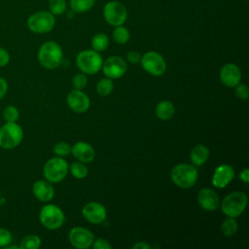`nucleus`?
I'll list each match as a JSON object with an SVG mask.
<instances>
[{
	"label": "nucleus",
	"mask_w": 249,
	"mask_h": 249,
	"mask_svg": "<svg viewBox=\"0 0 249 249\" xmlns=\"http://www.w3.org/2000/svg\"><path fill=\"white\" fill-rule=\"evenodd\" d=\"M92 246L94 249H111L112 245L106 238H97L96 240H93Z\"/></svg>",
	"instance_id": "f704fd0d"
},
{
	"label": "nucleus",
	"mask_w": 249,
	"mask_h": 249,
	"mask_svg": "<svg viewBox=\"0 0 249 249\" xmlns=\"http://www.w3.org/2000/svg\"><path fill=\"white\" fill-rule=\"evenodd\" d=\"M234 177V169L231 165L223 163L220 164L216 169L214 170L213 176H212V184L214 187L223 189L227 185L231 183V181Z\"/></svg>",
	"instance_id": "dca6fc26"
},
{
	"label": "nucleus",
	"mask_w": 249,
	"mask_h": 249,
	"mask_svg": "<svg viewBox=\"0 0 249 249\" xmlns=\"http://www.w3.org/2000/svg\"><path fill=\"white\" fill-rule=\"evenodd\" d=\"M37 57L39 63L44 68L54 69L61 64L63 52L56 42L47 41L39 48Z\"/></svg>",
	"instance_id": "f257e3e1"
},
{
	"label": "nucleus",
	"mask_w": 249,
	"mask_h": 249,
	"mask_svg": "<svg viewBox=\"0 0 249 249\" xmlns=\"http://www.w3.org/2000/svg\"><path fill=\"white\" fill-rule=\"evenodd\" d=\"M68 107L76 113H84L89 110L90 100L89 96L81 89H72L69 91L66 97Z\"/></svg>",
	"instance_id": "4468645a"
},
{
	"label": "nucleus",
	"mask_w": 249,
	"mask_h": 249,
	"mask_svg": "<svg viewBox=\"0 0 249 249\" xmlns=\"http://www.w3.org/2000/svg\"><path fill=\"white\" fill-rule=\"evenodd\" d=\"M102 70L104 75L110 79H119L126 72L127 65L124 59L118 55L108 57L102 63Z\"/></svg>",
	"instance_id": "f8f14e48"
},
{
	"label": "nucleus",
	"mask_w": 249,
	"mask_h": 249,
	"mask_svg": "<svg viewBox=\"0 0 249 249\" xmlns=\"http://www.w3.org/2000/svg\"><path fill=\"white\" fill-rule=\"evenodd\" d=\"M23 139V130L17 123H5L0 127V147L5 150L17 148Z\"/></svg>",
	"instance_id": "20e7f679"
},
{
	"label": "nucleus",
	"mask_w": 249,
	"mask_h": 249,
	"mask_svg": "<svg viewBox=\"0 0 249 249\" xmlns=\"http://www.w3.org/2000/svg\"><path fill=\"white\" fill-rule=\"evenodd\" d=\"M40 223L48 230L59 229L65 220V216L60 207L54 204L44 205L39 212Z\"/></svg>",
	"instance_id": "0eeeda50"
},
{
	"label": "nucleus",
	"mask_w": 249,
	"mask_h": 249,
	"mask_svg": "<svg viewBox=\"0 0 249 249\" xmlns=\"http://www.w3.org/2000/svg\"><path fill=\"white\" fill-rule=\"evenodd\" d=\"M53 153L57 156V157H66L68 156L70 153H71V146L67 143V142H64V141H60V142H57L54 146H53Z\"/></svg>",
	"instance_id": "7c9ffc66"
},
{
	"label": "nucleus",
	"mask_w": 249,
	"mask_h": 249,
	"mask_svg": "<svg viewBox=\"0 0 249 249\" xmlns=\"http://www.w3.org/2000/svg\"><path fill=\"white\" fill-rule=\"evenodd\" d=\"M72 85L76 89H84L88 85V78L84 73H78L74 75L72 79Z\"/></svg>",
	"instance_id": "2f4dec72"
},
{
	"label": "nucleus",
	"mask_w": 249,
	"mask_h": 249,
	"mask_svg": "<svg viewBox=\"0 0 249 249\" xmlns=\"http://www.w3.org/2000/svg\"><path fill=\"white\" fill-rule=\"evenodd\" d=\"M109 46L108 36L104 33H97L91 39V47L95 52H103Z\"/></svg>",
	"instance_id": "4be33fe9"
},
{
	"label": "nucleus",
	"mask_w": 249,
	"mask_h": 249,
	"mask_svg": "<svg viewBox=\"0 0 249 249\" xmlns=\"http://www.w3.org/2000/svg\"><path fill=\"white\" fill-rule=\"evenodd\" d=\"M68 239L72 246L78 249H87L92 245V232L83 227H74L68 233Z\"/></svg>",
	"instance_id": "9b49d317"
},
{
	"label": "nucleus",
	"mask_w": 249,
	"mask_h": 249,
	"mask_svg": "<svg viewBox=\"0 0 249 249\" xmlns=\"http://www.w3.org/2000/svg\"><path fill=\"white\" fill-rule=\"evenodd\" d=\"M33 196L42 202H49L54 196V189L51 182L47 180H38L32 186Z\"/></svg>",
	"instance_id": "a211bd4d"
},
{
	"label": "nucleus",
	"mask_w": 249,
	"mask_h": 249,
	"mask_svg": "<svg viewBox=\"0 0 249 249\" xmlns=\"http://www.w3.org/2000/svg\"><path fill=\"white\" fill-rule=\"evenodd\" d=\"M220 80L228 88H234L241 80V71L234 63H227L220 70Z\"/></svg>",
	"instance_id": "2eb2a0df"
},
{
	"label": "nucleus",
	"mask_w": 249,
	"mask_h": 249,
	"mask_svg": "<svg viewBox=\"0 0 249 249\" xmlns=\"http://www.w3.org/2000/svg\"><path fill=\"white\" fill-rule=\"evenodd\" d=\"M102 57L93 50H86L82 51L78 53L76 57V64L78 68L84 73L88 75H93L99 72L102 67Z\"/></svg>",
	"instance_id": "423d86ee"
},
{
	"label": "nucleus",
	"mask_w": 249,
	"mask_h": 249,
	"mask_svg": "<svg viewBox=\"0 0 249 249\" xmlns=\"http://www.w3.org/2000/svg\"><path fill=\"white\" fill-rule=\"evenodd\" d=\"M209 158V149L203 145V144H198L195 146L190 155V159L192 163L195 166H198L203 164Z\"/></svg>",
	"instance_id": "aec40b11"
},
{
	"label": "nucleus",
	"mask_w": 249,
	"mask_h": 249,
	"mask_svg": "<svg viewBox=\"0 0 249 249\" xmlns=\"http://www.w3.org/2000/svg\"><path fill=\"white\" fill-rule=\"evenodd\" d=\"M8 88V82L3 77H0V100L6 95Z\"/></svg>",
	"instance_id": "4c0bfd02"
},
{
	"label": "nucleus",
	"mask_w": 249,
	"mask_h": 249,
	"mask_svg": "<svg viewBox=\"0 0 249 249\" xmlns=\"http://www.w3.org/2000/svg\"><path fill=\"white\" fill-rule=\"evenodd\" d=\"M71 153L75 159L84 163L90 162L95 157V151L93 147L84 141H79L71 147Z\"/></svg>",
	"instance_id": "6ab92c4d"
},
{
	"label": "nucleus",
	"mask_w": 249,
	"mask_h": 249,
	"mask_svg": "<svg viewBox=\"0 0 249 249\" xmlns=\"http://www.w3.org/2000/svg\"><path fill=\"white\" fill-rule=\"evenodd\" d=\"M132 248L133 249H150L151 246L145 241H138L132 245Z\"/></svg>",
	"instance_id": "ea45409f"
},
{
	"label": "nucleus",
	"mask_w": 249,
	"mask_h": 249,
	"mask_svg": "<svg viewBox=\"0 0 249 249\" xmlns=\"http://www.w3.org/2000/svg\"><path fill=\"white\" fill-rule=\"evenodd\" d=\"M172 182L181 189H190L197 181L198 173L194 164L179 163L175 165L170 173Z\"/></svg>",
	"instance_id": "f03ea898"
},
{
	"label": "nucleus",
	"mask_w": 249,
	"mask_h": 249,
	"mask_svg": "<svg viewBox=\"0 0 249 249\" xmlns=\"http://www.w3.org/2000/svg\"><path fill=\"white\" fill-rule=\"evenodd\" d=\"M141 54L139 52L137 51H130L126 53V59L128 62L133 63V64H137L140 62L141 60Z\"/></svg>",
	"instance_id": "c9c22d12"
},
{
	"label": "nucleus",
	"mask_w": 249,
	"mask_h": 249,
	"mask_svg": "<svg viewBox=\"0 0 249 249\" xmlns=\"http://www.w3.org/2000/svg\"><path fill=\"white\" fill-rule=\"evenodd\" d=\"M69 165L61 157H54L46 161L43 167L45 179L51 183H59L67 175Z\"/></svg>",
	"instance_id": "39448f33"
},
{
	"label": "nucleus",
	"mask_w": 249,
	"mask_h": 249,
	"mask_svg": "<svg viewBox=\"0 0 249 249\" xmlns=\"http://www.w3.org/2000/svg\"><path fill=\"white\" fill-rule=\"evenodd\" d=\"M239 178L244 183H249V169L244 168L239 173Z\"/></svg>",
	"instance_id": "58836bf2"
},
{
	"label": "nucleus",
	"mask_w": 249,
	"mask_h": 249,
	"mask_svg": "<svg viewBox=\"0 0 249 249\" xmlns=\"http://www.w3.org/2000/svg\"><path fill=\"white\" fill-rule=\"evenodd\" d=\"M49 8H50V12L53 15L60 16L66 10V1L65 0H50Z\"/></svg>",
	"instance_id": "c756f323"
},
{
	"label": "nucleus",
	"mask_w": 249,
	"mask_h": 249,
	"mask_svg": "<svg viewBox=\"0 0 249 249\" xmlns=\"http://www.w3.org/2000/svg\"><path fill=\"white\" fill-rule=\"evenodd\" d=\"M70 173L77 179H83L88 175V167L82 161H75L70 164Z\"/></svg>",
	"instance_id": "cd10ccee"
},
{
	"label": "nucleus",
	"mask_w": 249,
	"mask_h": 249,
	"mask_svg": "<svg viewBox=\"0 0 249 249\" xmlns=\"http://www.w3.org/2000/svg\"><path fill=\"white\" fill-rule=\"evenodd\" d=\"M82 215L86 221L90 224H101L107 216L104 205L97 201L88 202L82 209Z\"/></svg>",
	"instance_id": "ddd939ff"
},
{
	"label": "nucleus",
	"mask_w": 249,
	"mask_h": 249,
	"mask_svg": "<svg viewBox=\"0 0 249 249\" xmlns=\"http://www.w3.org/2000/svg\"><path fill=\"white\" fill-rule=\"evenodd\" d=\"M103 16L105 20L113 25H122L127 18V11L124 4L119 1L108 2L103 9Z\"/></svg>",
	"instance_id": "9d476101"
},
{
	"label": "nucleus",
	"mask_w": 249,
	"mask_h": 249,
	"mask_svg": "<svg viewBox=\"0 0 249 249\" xmlns=\"http://www.w3.org/2000/svg\"><path fill=\"white\" fill-rule=\"evenodd\" d=\"M19 118V111L14 105H8L3 110V119L6 123H17Z\"/></svg>",
	"instance_id": "c85d7f7f"
},
{
	"label": "nucleus",
	"mask_w": 249,
	"mask_h": 249,
	"mask_svg": "<svg viewBox=\"0 0 249 249\" xmlns=\"http://www.w3.org/2000/svg\"><path fill=\"white\" fill-rule=\"evenodd\" d=\"M95 0H70V7L74 13H85L90 10Z\"/></svg>",
	"instance_id": "5701e85b"
},
{
	"label": "nucleus",
	"mask_w": 249,
	"mask_h": 249,
	"mask_svg": "<svg viewBox=\"0 0 249 249\" xmlns=\"http://www.w3.org/2000/svg\"><path fill=\"white\" fill-rule=\"evenodd\" d=\"M12 232L9 230L0 227V248H6L9 244L12 243Z\"/></svg>",
	"instance_id": "473e14b6"
},
{
	"label": "nucleus",
	"mask_w": 249,
	"mask_h": 249,
	"mask_svg": "<svg viewBox=\"0 0 249 249\" xmlns=\"http://www.w3.org/2000/svg\"><path fill=\"white\" fill-rule=\"evenodd\" d=\"M221 230L224 235L226 236H233L238 230V225L237 222L235 221L234 218L229 217L225 219L221 225Z\"/></svg>",
	"instance_id": "393cba45"
},
{
	"label": "nucleus",
	"mask_w": 249,
	"mask_h": 249,
	"mask_svg": "<svg viewBox=\"0 0 249 249\" xmlns=\"http://www.w3.org/2000/svg\"><path fill=\"white\" fill-rule=\"evenodd\" d=\"M114 88V84L112 79L110 78H103L101 79L96 85V91L101 96L109 95Z\"/></svg>",
	"instance_id": "bb28decb"
},
{
	"label": "nucleus",
	"mask_w": 249,
	"mask_h": 249,
	"mask_svg": "<svg viewBox=\"0 0 249 249\" xmlns=\"http://www.w3.org/2000/svg\"><path fill=\"white\" fill-rule=\"evenodd\" d=\"M54 15L47 11H40L34 13L27 18L28 29L38 34L50 32L54 27Z\"/></svg>",
	"instance_id": "6e6552de"
},
{
	"label": "nucleus",
	"mask_w": 249,
	"mask_h": 249,
	"mask_svg": "<svg viewBox=\"0 0 249 249\" xmlns=\"http://www.w3.org/2000/svg\"><path fill=\"white\" fill-rule=\"evenodd\" d=\"M142 68L152 76H161L166 70V62L161 54L157 52H147L141 56Z\"/></svg>",
	"instance_id": "1a4fd4ad"
},
{
	"label": "nucleus",
	"mask_w": 249,
	"mask_h": 249,
	"mask_svg": "<svg viewBox=\"0 0 249 249\" xmlns=\"http://www.w3.org/2000/svg\"><path fill=\"white\" fill-rule=\"evenodd\" d=\"M247 201V196L243 192H231L227 195L221 202L222 212L228 217H238L245 210Z\"/></svg>",
	"instance_id": "7ed1b4c3"
},
{
	"label": "nucleus",
	"mask_w": 249,
	"mask_h": 249,
	"mask_svg": "<svg viewBox=\"0 0 249 249\" xmlns=\"http://www.w3.org/2000/svg\"><path fill=\"white\" fill-rule=\"evenodd\" d=\"M112 36L116 43H118L120 45H124L129 40L130 35H129V31L127 30V28H125L123 25H118L115 27Z\"/></svg>",
	"instance_id": "a878e982"
},
{
	"label": "nucleus",
	"mask_w": 249,
	"mask_h": 249,
	"mask_svg": "<svg viewBox=\"0 0 249 249\" xmlns=\"http://www.w3.org/2000/svg\"><path fill=\"white\" fill-rule=\"evenodd\" d=\"M42 244L41 238L36 234H28L24 236L20 243L19 248L20 249H38Z\"/></svg>",
	"instance_id": "b1692460"
},
{
	"label": "nucleus",
	"mask_w": 249,
	"mask_h": 249,
	"mask_svg": "<svg viewBox=\"0 0 249 249\" xmlns=\"http://www.w3.org/2000/svg\"><path fill=\"white\" fill-rule=\"evenodd\" d=\"M155 112H156V116L160 120L167 121L173 117L175 113V107L171 101L162 100L157 105Z\"/></svg>",
	"instance_id": "412c9836"
},
{
	"label": "nucleus",
	"mask_w": 249,
	"mask_h": 249,
	"mask_svg": "<svg viewBox=\"0 0 249 249\" xmlns=\"http://www.w3.org/2000/svg\"><path fill=\"white\" fill-rule=\"evenodd\" d=\"M10 62V53L7 50L0 47V67L6 66Z\"/></svg>",
	"instance_id": "e433bc0d"
},
{
	"label": "nucleus",
	"mask_w": 249,
	"mask_h": 249,
	"mask_svg": "<svg viewBox=\"0 0 249 249\" xmlns=\"http://www.w3.org/2000/svg\"><path fill=\"white\" fill-rule=\"evenodd\" d=\"M234 92L235 95L241 100H246L249 96V89L245 84H237L234 87Z\"/></svg>",
	"instance_id": "72a5a7b5"
},
{
	"label": "nucleus",
	"mask_w": 249,
	"mask_h": 249,
	"mask_svg": "<svg viewBox=\"0 0 249 249\" xmlns=\"http://www.w3.org/2000/svg\"><path fill=\"white\" fill-rule=\"evenodd\" d=\"M197 201L201 208L206 211H215L220 205L218 194L210 188H202L197 193Z\"/></svg>",
	"instance_id": "f3484780"
}]
</instances>
